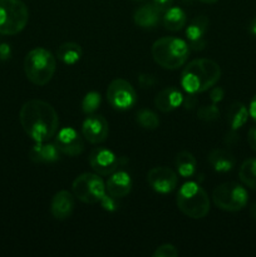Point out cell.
<instances>
[{
	"mask_svg": "<svg viewBox=\"0 0 256 257\" xmlns=\"http://www.w3.org/2000/svg\"><path fill=\"white\" fill-rule=\"evenodd\" d=\"M19 120L24 132L34 142H47L55 137L59 127L57 110L52 104L40 99H30L23 104Z\"/></svg>",
	"mask_w": 256,
	"mask_h": 257,
	"instance_id": "6da1fadb",
	"label": "cell"
},
{
	"mask_svg": "<svg viewBox=\"0 0 256 257\" xmlns=\"http://www.w3.org/2000/svg\"><path fill=\"white\" fill-rule=\"evenodd\" d=\"M221 68L215 60L200 58L188 63L181 74V85L191 94L203 93L220 80Z\"/></svg>",
	"mask_w": 256,
	"mask_h": 257,
	"instance_id": "7a4b0ae2",
	"label": "cell"
},
{
	"mask_svg": "<svg viewBox=\"0 0 256 257\" xmlns=\"http://www.w3.org/2000/svg\"><path fill=\"white\" fill-rule=\"evenodd\" d=\"M190 55V45L176 37H163L152 45V57L160 67L165 69H178Z\"/></svg>",
	"mask_w": 256,
	"mask_h": 257,
	"instance_id": "3957f363",
	"label": "cell"
},
{
	"mask_svg": "<svg viewBox=\"0 0 256 257\" xmlns=\"http://www.w3.org/2000/svg\"><path fill=\"white\" fill-rule=\"evenodd\" d=\"M57 69L55 57L45 48H35L24 59V73L28 80L38 87L48 84Z\"/></svg>",
	"mask_w": 256,
	"mask_h": 257,
	"instance_id": "277c9868",
	"label": "cell"
},
{
	"mask_svg": "<svg viewBox=\"0 0 256 257\" xmlns=\"http://www.w3.org/2000/svg\"><path fill=\"white\" fill-rule=\"evenodd\" d=\"M177 207L183 215L200 220L210 212V198L206 191L196 182H186L178 190L176 197Z\"/></svg>",
	"mask_w": 256,
	"mask_h": 257,
	"instance_id": "5b68a950",
	"label": "cell"
},
{
	"mask_svg": "<svg viewBox=\"0 0 256 257\" xmlns=\"http://www.w3.org/2000/svg\"><path fill=\"white\" fill-rule=\"evenodd\" d=\"M29 22V10L22 0H0V34L15 35Z\"/></svg>",
	"mask_w": 256,
	"mask_h": 257,
	"instance_id": "8992f818",
	"label": "cell"
},
{
	"mask_svg": "<svg viewBox=\"0 0 256 257\" xmlns=\"http://www.w3.org/2000/svg\"><path fill=\"white\" fill-rule=\"evenodd\" d=\"M212 200L216 207L227 212H237L246 207L248 201L247 191L235 182L218 185L212 192Z\"/></svg>",
	"mask_w": 256,
	"mask_h": 257,
	"instance_id": "52a82bcc",
	"label": "cell"
},
{
	"mask_svg": "<svg viewBox=\"0 0 256 257\" xmlns=\"http://www.w3.org/2000/svg\"><path fill=\"white\" fill-rule=\"evenodd\" d=\"M73 195L82 202L94 205L105 196V185L102 178L94 173H83L78 176L72 185Z\"/></svg>",
	"mask_w": 256,
	"mask_h": 257,
	"instance_id": "ba28073f",
	"label": "cell"
},
{
	"mask_svg": "<svg viewBox=\"0 0 256 257\" xmlns=\"http://www.w3.org/2000/svg\"><path fill=\"white\" fill-rule=\"evenodd\" d=\"M107 99L114 109L125 110L137 103V93L128 80L118 78L108 85Z\"/></svg>",
	"mask_w": 256,
	"mask_h": 257,
	"instance_id": "9c48e42d",
	"label": "cell"
},
{
	"mask_svg": "<svg viewBox=\"0 0 256 257\" xmlns=\"http://www.w3.org/2000/svg\"><path fill=\"white\" fill-rule=\"evenodd\" d=\"M147 182L155 192L171 193L177 187V175L168 167H153L147 173Z\"/></svg>",
	"mask_w": 256,
	"mask_h": 257,
	"instance_id": "30bf717a",
	"label": "cell"
},
{
	"mask_svg": "<svg viewBox=\"0 0 256 257\" xmlns=\"http://www.w3.org/2000/svg\"><path fill=\"white\" fill-rule=\"evenodd\" d=\"M88 161L92 170L99 176L112 175L119 166V157L105 147L94 148L90 152Z\"/></svg>",
	"mask_w": 256,
	"mask_h": 257,
	"instance_id": "8fae6325",
	"label": "cell"
},
{
	"mask_svg": "<svg viewBox=\"0 0 256 257\" xmlns=\"http://www.w3.org/2000/svg\"><path fill=\"white\" fill-rule=\"evenodd\" d=\"M54 143L60 153L69 157L79 156L84 151V141L82 136L72 127H65L58 131Z\"/></svg>",
	"mask_w": 256,
	"mask_h": 257,
	"instance_id": "7c38bea8",
	"label": "cell"
},
{
	"mask_svg": "<svg viewBox=\"0 0 256 257\" xmlns=\"http://www.w3.org/2000/svg\"><path fill=\"white\" fill-rule=\"evenodd\" d=\"M83 137L92 145H99L104 142L109 133V125L103 115L90 114L82 124Z\"/></svg>",
	"mask_w": 256,
	"mask_h": 257,
	"instance_id": "4fadbf2b",
	"label": "cell"
},
{
	"mask_svg": "<svg viewBox=\"0 0 256 257\" xmlns=\"http://www.w3.org/2000/svg\"><path fill=\"white\" fill-rule=\"evenodd\" d=\"M74 211V195L69 191H59L53 197L50 203V212L55 220L64 221L72 216Z\"/></svg>",
	"mask_w": 256,
	"mask_h": 257,
	"instance_id": "5bb4252c",
	"label": "cell"
},
{
	"mask_svg": "<svg viewBox=\"0 0 256 257\" xmlns=\"http://www.w3.org/2000/svg\"><path fill=\"white\" fill-rule=\"evenodd\" d=\"M183 94L178 88L167 87L158 92L155 98V105L162 113H170L182 105Z\"/></svg>",
	"mask_w": 256,
	"mask_h": 257,
	"instance_id": "9a60e30c",
	"label": "cell"
},
{
	"mask_svg": "<svg viewBox=\"0 0 256 257\" xmlns=\"http://www.w3.org/2000/svg\"><path fill=\"white\" fill-rule=\"evenodd\" d=\"M208 18L205 15H198L196 17L190 25L186 29V35L188 39V45L195 50H201L205 47V37L206 32L208 29Z\"/></svg>",
	"mask_w": 256,
	"mask_h": 257,
	"instance_id": "2e32d148",
	"label": "cell"
},
{
	"mask_svg": "<svg viewBox=\"0 0 256 257\" xmlns=\"http://www.w3.org/2000/svg\"><path fill=\"white\" fill-rule=\"evenodd\" d=\"M163 12L155 4H145L136 9L133 20L142 29H153L162 19Z\"/></svg>",
	"mask_w": 256,
	"mask_h": 257,
	"instance_id": "e0dca14e",
	"label": "cell"
},
{
	"mask_svg": "<svg viewBox=\"0 0 256 257\" xmlns=\"http://www.w3.org/2000/svg\"><path fill=\"white\" fill-rule=\"evenodd\" d=\"M105 190L108 195H110L114 198H122L127 196L132 190V180L131 176L124 171H118L113 172L112 176L108 178L105 183Z\"/></svg>",
	"mask_w": 256,
	"mask_h": 257,
	"instance_id": "ac0fdd59",
	"label": "cell"
},
{
	"mask_svg": "<svg viewBox=\"0 0 256 257\" xmlns=\"http://www.w3.org/2000/svg\"><path fill=\"white\" fill-rule=\"evenodd\" d=\"M60 151L55 146V143L35 142V145L30 148L29 158L34 163H53L59 160Z\"/></svg>",
	"mask_w": 256,
	"mask_h": 257,
	"instance_id": "d6986e66",
	"label": "cell"
},
{
	"mask_svg": "<svg viewBox=\"0 0 256 257\" xmlns=\"http://www.w3.org/2000/svg\"><path fill=\"white\" fill-rule=\"evenodd\" d=\"M208 162L216 172L225 173L235 167V157L231 152L223 148H215L208 153Z\"/></svg>",
	"mask_w": 256,
	"mask_h": 257,
	"instance_id": "ffe728a7",
	"label": "cell"
},
{
	"mask_svg": "<svg viewBox=\"0 0 256 257\" xmlns=\"http://www.w3.org/2000/svg\"><path fill=\"white\" fill-rule=\"evenodd\" d=\"M185 12L178 7H170L168 9L165 10L162 15V23L165 28L171 32H178L182 29L186 24Z\"/></svg>",
	"mask_w": 256,
	"mask_h": 257,
	"instance_id": "44dd1931",
	"label": "cell"
},
{
	"mask_svg": "<svg viewBox=\"0 0 256 257\" xmlns=\"http://www.w3.org/2000/svg\"><path fill=\"white\" fill-rule=\"evenodd\" d=\"M82 54L83 50L80 48V45L73 42L63 43L57 49L58 59L68 65H73L79 62L80 58H82Z\"/></svg>",
	"mask_w": 256,
	"mask_h": 257,
	"instance_id": "7402d4cb",
	"label": "cell"
},
{
	"mask_svg": "<svg viewBox=\"0 0 256 257\" xmlns=\"http://www.w3.org/2000/svg\"><path fill=\"white\" fill-rule=\"evenodd\" d=\"M176 167H177L178 175L181 177H192L196 172L197 162H196L195 156L188 151H182L176 156Z\"/></svg>",
	"mask_w": 256,
	"mask_h": 257,
	"instance_id": "603a6c76",
	"label": "cell"
},
{
	"mask_svg": "<svg viewBox=\"0 0 256 257\" xmlns=\"http://www.w3.org/2000/svg\"><path fill=\"white\" fill-rule=\"evenodd\" d=\"M248 109L241 102H235L231 104L227 110V122L233 131L242 127L248 118Z\"/></svg>",
	"mask_w": 256,
	"mask_h": 257,
	"instance_id": "cb8c5ba5",
	"label": "cell"
},
{
	"mask_svg": "<svg viewBox=\"0 0 256 257\" xmlns=\"http://www.w3.org/2000/svg\"><path fill=\"white\" fill-rule=\"evenodd\" d=\"M238 177L243 185L256 191V158L243 161L238 170Z\"/></svg>",
	"mask_w": 256,
	"mask_h": 257,
	"instance_id": "d4e9b609",
	"label": "cell"
},
{
	"mask_svg": "<svg viewBox=\"0 0 256 257\" xmlns=\"http://www.w3.org/2000/svg\"><path fill=\"white\" fill-rule=\"evenodd\" d=\"M136 120L141 127L148 131L156 130L160 125V118L157 117V114L151 109H146V108L138 110L137 114H136Z\"/></svg>",
	"mask_w": 256,
	"mask_h": 257,
	"instance_id": "484cf974",
	"label": "cell"
},
{
	"mask_svg": "<svg viewBox=\"0 0 256 257\" xmlns=\"http://www.w3.org/2000/svg\"><path fill=\"white\" fill-rule=\"evenodd\" d=\"M100 105V94L97 92H89L82 100V109L85 114H93Z\"/></svg>",
	"mask_w": 256,
	"mask_h": 257,
	"instance_id": "4316f807",
	"label": "cell"
},
{
	"mask_svg": "<svg viewBox=\"0 0 256 257\" xmlns=\"http://www.w3.org/2000/svg\"><path fill=\"white\" fill-rule=\"evenodd\" d=\"M197 117L198 119L205 120V122H212V120L217 119L220 117V110L215 104L203 105V107L198 108Z\"/></svg>",
	"mask_w": 256,
	"mask_h": 257,
	"instance_id": "83f0119b",
	"label": "cell"
},
{
	"mask_svg": "<svg viewBox=\"0 0 256 257\" xmlns=\"http://www.w3.org/2000/svg\"><path fill=\"white\" fill-rule=\"evenodd\" d=\"M155 257H176L178 256L177 248L175 247L171 243H165V245H161L160 247H157V250L153 252Z\"/></svg>",
	"mask_w": 256,
	"mask_h": 257,
	"instance_id": "f1b7e54d",
	"label": "cell"
},
{
	"mask_svg": "<svg viewBox=\"0 0 256 257\" xmlns=\"http://www.w3.org/2000/svg\"><path fill=\"white\" fill-rule=\"evenodd\" d=\"M99 203L102 205V207L104 208L105 211H115L118 208L117 198L112 197L110 195H105L104 197L100 200Z\"/></svg>",
	"mask_w": 256,
	"mask_h": 257,
	"instance_id": "f546056e",
	"label": "cell"
},
{
	"mask_svg": "<svg viewBox=\"0 0 256 257\" xmlns=\"http://www.w3.org/2000/svg\"><path fill=\"white\" fill-rule=\"evenodd\" d=\"M138 83L142 88H151L156 84V78L152 74H141L138 77Z\"/></svg>",
	"mask_w": 256,
	"mask_h": 257,
	"instance_id": "4dcf8cb0",
	"label": "cell"
},
{
	"mask_svg": "<svg viewBox=\"0 0 256 257\" xmlns=\"http://www.w3.org/2000/svg\"><path fill=\"white\" fill-rule=\"evenodd\" d=\"M210 98H211V100H212L213 103L221 102V100H222V98H223V89H222V88H218V87L213 88V89L211 90Z\"/></svg>",
	"mask_w": 256,
	"mask_h": 257,
	"instance_id": "1f68e13d",
	"label": "cell"
},
{
	"mask_svg": "<svg viewBox=\"0 0 256 257\" xmlns=\"http://www.w3.org/2000/svg\"><path fill=\"white\" fill-rule=\"evenodd\" d=\"M247 142L250 145L251 150L256 152V127H252L247 132Z\"/></svg>",
	"mask_w": 256,
	"mask_h": 257,
	"instance_id": "d6a6232c",
	"label": "cell"
},
{
	"mask_svg": "<svg viewBox=\"0 0 256 257\" xmlns=\"http://www.w3.org/2000/svg\"><path fill=\"white\" fill-rule=\"evenodd\" d=\"M196 102H197V99L195 98V95L191 94L187 95V97H183V102H182V105L186 108V109H192L193 107H195Z\"/></svg>",
	"mask_w": 256,
	"mask_h": 257,
	"instance_id": "836d02e7",
	"label": "cell"
},
{
	"mask_svg": "<svg viewBox=\"0 0 256 257\" xmlns=\"http://www.w3.org/2000/svg\"><path fill=\"white\" fill-rule=\"evenodd\" d=\"M152 4H155L156 7L160 8L163 13L166 9H168L170 7H172L173 0H152Z\"/></svg>",
	"mask_w": 256,
	"mask_h": 257,
	"instance_id": "e575fe53",
	"label": "cell"
},
{
	"mask_svg": "<svg viewBox=\"0 0 256 257\" xmlns=\"http://www.w3.org/2000/svg\"><path fill=\"white\" fill-rule=\"evenodd\" d=\"M12 55V49L8 44H0V59L7 60Z\"/></svg>",
	"mask_w": 256,
	"mask_h": 257,
	"instance_id": "d590c367",
	"label": "cell"
},
{
	"mask_svg": "<svg viewBox=\"0 0 256 257\" xmlns=\"http://www.w3.org/2000/svg\"><path fill=\"white\" fill-rule=\"evenodd\" d=\"M248 114L252 118L253 122L256 123V94L253 95L252 99L250 102V107H248Z\"/></svg>",
	"mask_w": 256,
	"mask_h": 257,
	"instance_id": "8d00e7d4",
	"label": "cell"
},
{
	"mask_svg": "<svg viewBox=\"0 0 256 257\" xmlns=\"http://www.w3.org/2000/svg\"><path fill=\"white\" fill-rule=\"evenodd\" d=\"M250 32L252 33L253 35H256V18L252 19V22L250 23Z\"/></svg>",
	"mask_w": 256,
	"mask_h": 257,
	"instance_id": "74e56055",
	"label": "cell"
},
{
	"mask_svg": "<svg viewBox=\"0 0 256 257\" xmlns=\"http://www.w3.org/2000/svg\"><path fill=\"white\" fill-rule=\"evenodd\" d=\"M198 2L205 3V4H215V3H217L218 0H198Z\"/></svg>",
	"mask_w": 256,
	"mask_h": 257,
	"instance_id": "f35d334b",
	"label": "cell"
},
{
	"mask_svg": "<svg viewBox=\"0 0 256 257\" xmlns=\"http://www.w3.org/2000/svg\"><path fill=\"white\" fill-rule=\"evenodd\" d=\"M251 216L256 220V205H253L252 207H251Z\"/></svg>",
	"mask_w": 256,
	"mask_h": 257,
	"instance_id": "ab89813d",
	"label": "cell"
},
{
	"mask_svg": "<svg viewBox=\"0 0 256 257\" xmlns=\"http://www.w3.org/2000/svg\"><path fill=\"white\" fill-rule=\"evenodd\" d=\"M133 2H143V0H133Z\"/></svg>",
	"mask_w": 256,
	"mask_h": 257,
	"instance_id": "60d3db41",
	"label": "cell"
}]
</instances>
